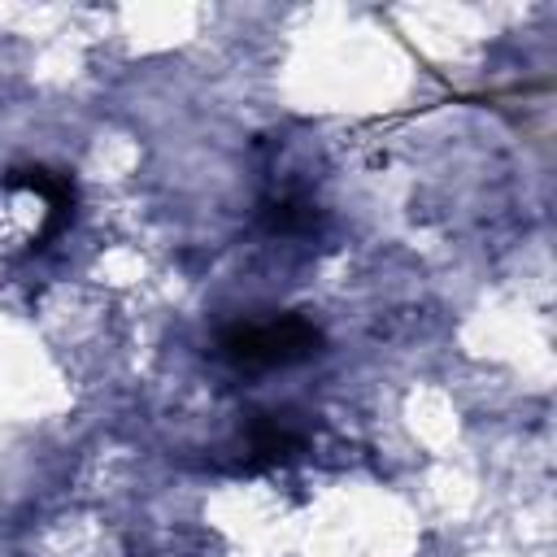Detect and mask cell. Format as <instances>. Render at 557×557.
Here are the masks:
<instances>
[{
    "mask_svg": "<svg viewBox=\"0 0 557 557\" xmlns=\"http://www.w3.org/2000/svg\"><path fill=\"white\" fill-rule=\"evenodd\" d=\"M261 222L270 235H300L318 222L313 205L309 200H296V196H278V200H265L261 205Z\"/></svg>",
    "mask_w": 557,
    "mask_h": 557,
    "instance_id": "3957f363",
    "label": "cell"
},
{
    "mask_svg": "<svg viewBox=\"0 0 557 557\" xmlns=\"http://www.w3.org/2000/svg\"><path fill=\"white\" fill-rule=\"evenodd\" d=\"M244 461L252 470L261 466H278V461H292L300 448H305V426L292 418V413H252L248 431H244Z\"/></svg>",
    "mask_w": 557,
    "mask_h": 557,
    "instance_id": "7a4b0ae2",
    "label": "cell"
},
{
    "mask_svg": "<svg viewBox=\"0 0 557 557\" xmlns=\"http://www.w3.org/2000/svg\"><path fill=\"white\" fill-rule=\"evenodd\" d=\"M222 361L235 370H274V366H296L322 352V331L305 313H278L265 322H231L218 335Z\"/></svg>",
    "mask_w": 557,
    "mask_h": 557,
    "instance_id": "6da1fadb",
    "label": "cell"
}]
</instances>
